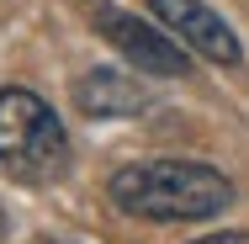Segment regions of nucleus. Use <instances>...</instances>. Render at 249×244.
Wrapping results in <instances>:
<instances>
[{"label": "nucleus", "mask_w": 249, "mask_h": 244, "mask_svg": "<svg viewBox=\"0 0 249 244\" xmlns=\"http://www.w3.org/2000/svg\"><path fill=\"white\" fill-rule=\"evenodd\" d=\"M154 16L164 21L170 38H180L191 53H201L207 64H223V69H239L244 64V43L239 32L207 5V0H149Z\"/></svg>", "instance_id": "4"}, {"label": "nucleus", "mask_w": 249, "mask_h": 244, "mask_svg": "<svg viewBox=\"0 0 249 244\" xmlns=\"http://www.w3.org/2000/svg\"><path fill=\"white\" fill-rule=\"evenodd\" d=\"M106 196L143 223H201L233 207V181L201 159H133L106 181Z\"/></svg>", "instance_id": "1"}, {"label": "nucleus", "mask_w": 249, "mask_h": 244, "mask_svg": "<svg viewBox=\"0 0 249 244\" xmlns=\"http://www.w3.org/2000/svg\"><path fill=\"white\" fill-rule=\"evenodd\" d=\"M74 106L85 117H138L149 106V91L117 69H90L80 85H74Z\"/></svg>", "instance_id": "5"}, {"label": "nucleus", "mask_w": 249, "mask_h": 244, "mask_svg": "<svg viewBox=\"0 0 249 244\" xmlns=\"http://www.w3.org/2000/svg\"><path fill=\"white\" fill-rule=\"evenodd\" d=\"M96 32L122 53L133 58L143 75H159V80H180L191 69V48L180 38H164L159 27H149L143 16L122 11V5H96Z\"/></svg>", "instance_id": "3"}, {"label": "nucleus", "mask_w": 249, "mask_h": 244, "mask_svg": "<svg viewBox=\"0 0 249 244\" xmlns=\"http://www.w3.org/2000/svg\"><path fill=\"white\" fill-rule=\"evenodd\" d=\"M0 175L21 186H53L69 175V133L37 91H0Z\"/></svg>", "instance_id": "2"}, {"label": "nucleus", "mask_w": 249, "mask_h": 244, "mask_svg": "<svg viewBox=\"0 0 249 244\" xmlns=\"http://www.w3.org/2000/svg\"><path fill=\"white\" fill-rule=\"evenodd\" d=\"M0 239H5V212H0Z\"/></svg>", "instance_id": "7"}, {"label": "nucleus", "mask_w": 249, "mask_h": 244, "mask_svg": "<svg viewBox=\"0 0 249 244\" xmlns=\"http://www.w3.org/2000/svg\"><path fill=\"white\" fill-rule=\"evenodd\" d=\"M196 244H249V228H228V234H207Z\"/></svg>", "instance_id": "6"}]
</instances>
